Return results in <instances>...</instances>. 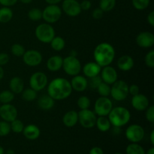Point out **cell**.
Segmentation results:
<instances>
[{"instance_id":"1","label":"cell","mask_w":154,"mask_h":154,"mask_svg":"<svg viewBox=\"0 0 154 154\" xmlns=\"http://www.w3.org/2000/svg\"><path fill=\"white\" fill-rule=\"evenodd\" d=\"M72 88L70 81L63 78L52 80L48 86V95L54 100H63L71 96Z\"/></svg>"},{"instance_id":"2","label":"cell","mask_w":154,"mask_h":154,"mask_svg":"<svg viewBox=\"0 0 154 154\" xmlns=\"http://www.w3.org/2000/svg\"><path fill=\"white\" fill-rule=\"evenodd\" d=\"M93 57L95 62L102 68L110 66L115 58V50L111 44L100 43L94 49Z\"/></svg>"},{"instance_id":"3","label":"cell","mask_w":154,"mask_h":154,"mask_svg":"<svg viewBox=\"0 0 154 154\" xmlns=\"http://www.w3.org/2000/svg\"><path fill=\"white\" fill-rule=\"evenodd\" d=\"M108 117L111 126L121 128L129 123L131 118V114L129 110L124 107H115L111 109Z\"/></svg>"},{"instance_id":"4","label":"cell","mask_w":154,"mask_h":154,"mask_svg":"<svg viewBox=\"0 0 154 154\" xmlns=\"http://www.w3.org/2000/svg\"><path fill=\"white\" fill-rule=\"evenodd\" d=\"M113 99L117 102L125 100L129 96V85L122 80H117L111 87V94Z\"/></svg>"},{"instance_id":"5","label":"cell","mask_w":154,"mask_h":154,"mask_svg":"<svg viewBox=\"0 0 154 154\" xmlns=\"http://www.w3.org/2000/svg\"><path fill=\"white\" fill-rule=\"evenodd\" d=\"M36 38L41 42L48 44L55 37V30L50 23L39 24L35 31Z\"/></svg>"},{"instance_id":"6","label":"cell","mask_w":154,"mask_h":154,"mask_svg":"<svg viewBox=\"0 0 154 154\" xmlns=\"http://www.w3.org/2000/svg\"><path fill=\"white\" fill-rule=\"evenodd\" d=\"M67 75L70 76H75L79 75L82 69L81 63L80 60L77 57L68 56L66 58L63 59V67Z\"/></svg>"},{"instance_id":"7","label":"cell","mask_w":154,"mask_h":154,"mask_svg":"<svg viewBox=\"0 0 154 154\" xmlns=\"http://www.w3.org/2000/svg\"><path fill=\"white\" fill-rule=\"evenodd\" d=\"M61 16L62 9L57 5H49L42 11V19L48 23H55Z\"/></svg>"},{"instance_id":"8","label":"cell","mask_w":154,"mask_h":154,"mask_svg":"<svg viewBox=\"0 0 154 154\" xmlns=\"http://www.w3.org/2000/svg\"><path fill=\"white\" fill-rule=\"evenodd\" d=\"M78 113V122L82 127L91 129L96 126L97 117L94 111L88 109L81 110Z\"/></svg>"},{"instance_id":"9","label":"cell","mask_w":154,"mask_h":154,"mask_svg":"<svg viewBox=\"0 0 154 154\" xmlns=\"http://www.w3.org/2000/svg\"><path fill=\"white\" fill-rule=\"evenodd\" d=\"M113 108L112 101L108 97L100 96L96 101L94 105V112L96 115L108 117Z\"/></svg>"},{"instance_id":"10","label":"cell","mask_w":154,"mask_h":154,"mask_svg":"<svg viewBox=\"0 0 154 154\" xmlns=\"http://www.w3.org/2000/svg\"><path fill=\"white\" fill-rule=\"evenodd\" d=\"M126 138L132 143H138L144 138L145 132L144 128L138 124H132L127 127L125 132Z\"/></svg>"},{"instance_id":"11","label":"cell","mask_w":154,"mask_h":154,"mask_svg":"<svg viewBox=\"0 0 154 154\" xmlns=\"http://www.w3.org/2000/svg\"><path fill=\"white\" fill-rule=\"evenodd\" d=\"M48 84L47 75L44 72H35L31 75L29 79L30 88L33 89L36 92H38L45 89Z\"/></svg>"},{"instance_id":"12","label":"cell","mask_w":154,"mask_h":154,"mask_svg":"<svg viewBox=\"0 0 154 154\" xmlns=\"http://www.w3.org/2000/svg\"><path fill=\"white\" fill-rule=\"evenodd\" d=\"M43 57L42 54L36 50H29L25 51L23 55V60L28 66L35 67L42 63Z\"/></svg>"},{"instance_id":"13","label":"cell","mask_w":154,"mask_h":154,"mask_svg":"<svg viewBox=\"0 0 154 154\" xmlns=\"http://www.w3.org/2000/svg\"><path fill=\"white\" fill-rule=\"evenodd\" d=\"M63 11L69 17H77L81 13V5L77 0H64L62 4Z\"/></svg>"},{"instance_id":"14","label":"cell","mask_w":154,"mask_h":154,"mask_svg":"<svg viewBox=\"0 0 154 154\" xmlns=\"http://www.w3.org/2000/svg\"><path fill=\"white\" fill-rule=\"evenodd\" d=\"M17 110L13 105H11V103L2 104V105L0 106V117L5 121L11 123L17 119Z\"/></svg>"},{"instance_id":"15","label":"cell","mask_w":154,"mask_h":154,"mask_svg":"<svg viewBox=\"0 0 154 154\" xmlns=\"http://www.w3.org/2000/svg\"><path fill=\"white\" fill-rule=\"evenodd\" d=\"M103 69L101 70V78L102 81L109 85H112L114 82L118 80V75L117 72L114 67L111 66H107L102 67Z\"/></svg>"},{"instance_id":"16","label":"cell","mask_w":154,"mask_h":154,"mask_svg":"<svg viewBox=\"0 0 154 154\" xmlns=\"http://www.w3.org/2000/svg\"><path fill=\"white\" fill-rule=\"evenodd\" d=\"M131 104L134 109L138 111H145L150 105L148 98L145 95L141 94V93L132 96Z\"/></svg>"},{"instance_id":"17","label":"cell","mask_w":154,"mask_h":154,"mask_svg":"<svg viewBox=\"0 0 154 154\" xmlns=\"http://www.w3.org/2000/svg\"><path fill=\"white\" fill-rule=\"evenodd\" d=\"M135 41L140 48H150L154 45V35L150 32H142L137 35Z\"/></svg>"},{"instance_id":"18","label":"cell","mask_w":154,"mask_h":154,"mask_svg":"<svg viewBox=\"0 0 154 154\" xmlns=\"http://www.w3.org/2000/svg\"><path fill=\"white\" fill-rule=\"evenodd\" d=\"M72 90L77 92H84L88 87V80L85 76L75 75L70 82Z\"/></svg>"},{"instance_id":"19","label":"cell","mask_w":154,"mask_h":154,"mask_svg":"<svg viewBox=\"0 0 154 154\" xmlns=\"http://www.w3.org/2000/svg\"><path fill=\"white\" fill-rule=\"evenodd\" d=\"M82 70L84 76L87 78H90L100 75L102 67L96 62H90L84 65Z\"/></svg>"},{"instance_id":"20","label":"cell","mask_w":154,"mask_h":154,"mask_svg":"<svg viewBox=\"0 0 154 154\" xmlns=\"http://www.w3.org/2000/svg\"><path fill=\"white\" fill-rule=\"evenodd\" d=\"M133 58L129 55H123L120 57L117 60V67L120 70L123 72H128L130 71L134 66Z\"/></svg>"},{"instance_id":"21","label":"cell","mask_w":154,"mask_h":154,"mask_svg":"<svg viewBox=\"0 0 154 154\" xmlns=\"http://www.w3.org/2000/svg\"><path fill=\"white\" fill-rule=\"evenodd\" d=\"M63 58L61 56L54 55L50 57L47 62V67L51 72H55L60 70L63 67Z\"/></svg>"},{"instance_id":"22","label":"cell","mask_w":154,"mask_h":154,"mask_svg":"<svg viewBox=\"0 0 154 154\" xmlns=\"http://www.w3.org/2000/svg\"><path fill=\"white\" fill-rule=\"evenodd\" d=\"M23 133L27 139L36 140L40 136L41 131L38 126H37L36 125L29 124L26 126H24Z\"/></svg>"},{"instance_id":"23","label":"cell","mask_w":154,"mask_h":154,"mask_svg":"<svg viewBox=\"0 0 154 154\" xmlns=\"http://www.w3.org/2000/svg\"><path fill=\"white\" fill-rule=\"evenodd\" d=\"M78 122V113L77 111H69L63 115V123L69 128L74 127Z\"/></svg>"},{"instance_id":"24","label":"cell","mask_w":154,"mask_h":154,"mask_svg":"<svg viewBox=\"0 0 154 154\" xmlns=\"http://www.w3.org/2000/svg\"><path fill=\"white\" fill-rule=\"evenodd\" d=\"M9 87L12 93L20 94L24 90L23 81L20 77H14L9 81Z\"/></svg>"},{"instance_id":"25","label":"cell","mask_w":154,"mask_h":154,"mask_svg":"<svg viewBox=\"0 0 154 154\" xmlns=\"http://www.w3.org/2000/svg\"><path fill=\"white\" fill-rule=\"evenodd\" d=\"M54 104H55V100L52 99L49 95L41 96L38 100V105L39 108L42 110H46V111L54 108Z\"/></svg>"},{"instance_id":"26","label":"cell","mask_w":154,"mask_h":154,"mask_svg":"<svg viewBox=\"0 0 154 154\" xmlns=\"http://www.w3.org/2000/svg\"><path fill=\"white\" fill-rule=\"evenodd\" d=\"M96 126L99 131L105 132L110 130L111 127V123L108 117H105V116H99L96 119Z\"/></svg>"},{"instance_id":"27","label":"cell","mask_w":154,"mask_h":154,"mask_svg":"<svg viewBox=\"0 0 154 154\" xmlns=\"http://www.w3.org/2000/svg\"><path fill=\"white\" fill-rule=\"evenodd\" d=\"M13 17V11L9 7H4L0 8V23H6L11 20Z\"/></svg>"},{"instance_id":"28","label":"cell","mask_w":154,"mask_h":154,"mask_svg":"<svg viewBox=\"0 0 154 154\" xmlns=\"http://www.w3.org/2000/svg\"><path fill=\"white\" fill-rule=\"evenodd\" d=\"M50 44H51V48L55 51H61L62 50L64 49L66 46V42L64 38L60 36H55L50 42Z\"/></svg>"},{"instance_id":"29","label":"cell","mask_w":154,"mask_h":154,"mask_svg":"<svg viewBox=\"0 0 154 154\" xmlns=\"http://www.w3.org/2000/svg\"><path fill=\"white\" fill-rule=\"evenodd\" d=\"M126 154H145V150L138 143H131L126 149Z\"/></svg>"},{"instance_id":"30","label":"cell","mask_w":154,"mask_h":154,"mask_svg":"<svg viewBox=\"0 0 154 154\" xmlns=\"http://www.w3.org/2000/svg\"><path fill=\"white\" fill-rule=\"evenodd\" d=\"M14 99V93L11 90H3L0 93V102L2 104H9Z\"/></svg>"},{"instance_id":"31","label":"cell","mask_w":154,"mask_h":154,"mask_svg":"<svg viewBox=\"0 0 154 154\" xmlns=\"http://www.w3.org/2000/svg\"><path fill=\"white\" fill-rule=\"evenodd\" d=\"M116 5V0H100L99 8L104 12L111 11Z\"/></svg>"},{"instance_id":"32","label":"cell","mask_w":154,"mask_h":154,"mask_svg":"<svg viewBox=\"0 0 154 154\" xmlns=\"http://www.w3.org/2000/svg\"><path fill=\"white\" fill-rule=\"evenodd\" d=\"M22 98L26 102H32L37 98V92L32 88H27L23 90Z\"/></svg>"},{"instance_id":"33","label":"cell","mask_w":154,"mask_h":154,"mask_svg":"<svg viewBox=\"0 0 154 154\" xmlns=\"http://www.w3.org/2000/svg\"><path fill=\"white\" fill-rule=\"evenodd\" d=\"M96 90H97L98 93L100 95V96L108 97L111 94V86L106 83L103 82V81L99 84Z\"/></svg>"},{"instance_id":"34","label":"cell","mask_w":154,"mask_h":154,"mask_svg":"<svg viewBox=\"0 0 154 154\" xmlns=\"http://www.w3.org/2000/svg\"><path fill=\"white\" fill-rule=\"evenodd\" d=\"M11 130L14 133H21L24 129V124L21 120L15 119L11 122Z\"/></svg>"},{"instance_id":"35","label":"cell","mask_w":154,"mask_h":154,"mask_svg":"<svg viewBox=\"0 0 154 154\" xmlns=\"http://www.w3.org/2000/svg\"><path fill=\"white\" fill-rule=\"evenodd\" d=\"M28 17L32 21H38L42 19V11L41 9L34 8L30 9L28 12Z\"/></svg>"},{"instance_id":"36","label":"cell","mask_w":154,"mask_h":154,"mask_svg":"<svg viewBox=\"0 0 154 154\" xmlns=\"http://www.w3.org/2000/svg\"><path fill=\"white\" fill-rule=\"evenodd\" d=\"M77 105L81 110L88 109L91 105V102L87 96H82L78 98V101H77Z\"/></svg>"},{"instance_id":"37","label":"cell","mask_w":154,"mask_h":154,"mask_svg":"<svg viewBox=\"0 0 154 154\" xmlns=\"http://www.w3.org/2000/svg\"><path fill=\"white\" fill-rule=\"evenodd\" d=\"M150 0H132L133 7L138 11H142L149 6Z\"/></svg>"},{"instance_id":"38","label":"cell","mask_w":154,"mask_h":154,"mask_svg":"<svg viewBox=\"0 0 154 154\" xmlns=\"http://www.w3.org/2000/svg\"><path fill=\"white\" fill-rule=\"evenodd\" d=\"M11 51L12 54L15 57H23V54L25 53V49L23 45H20V44H14L11 46Z\"/></svg>"},{"instance_id":"39","label":"cell","mask_w":154,"mask_h":154,"mask_svg":"<svg viewBox=\"0 0 154 154\" xmlns=\"http://www.w3.org/2000/svg\"><path fill=\"white\" fill-rule=\"evenodd\" d=\"M10 123L5 120L0 121V137H4L8 135L11 132Z\"/></svg>"},{"instance_id":"40","label":"cell","mask_w":154,"mask_h":154,"mask_svg":"<svg viewBox=\"0 0 154 154\" xmlns=\"http://www.w3.org/2000/svg\"><path fill=\"white\" fill-rule=\"evenodd\" d=\"M102 82V80L101 78L100 75L93 77V78H89L88 81V86L92 90H96L97 87H99V84Z\"/></svg>"},{"instance_id":"41","label":"cell","mask_w":154,"mask_h":154,"mask_svg":"<svg viewBox=\"0 0 154 154\" xmlns=\"http://www.w3.org/2000/svg\"><path fill=\"white\" fill-rule=\"evenodd\" d=\"M144 62L147 67L154 68V51L151 50L145 56Z\"/></svg>"},{"instance_id":"42","label":"cell","mask_w":154,"mask_h":154,"mask_svg":"<svg viewBox=\"0 0 154 154\" xmlns=\"http://www.w3.org/2000/svg\"><path fill=\"white\" fill-rule=\"evenodd\" d=\"M145 117L147 119V120L150 123H154V106L151 105V106H149L147 109L145 110Z\"/></svg>"},{"instance_id":"43","label":"cell","mask_w":154,"mask_h":154,"mask_svg":"<svg viewBox=\"0 0 154 154\" xmlns=\"http://www.w3.org/2000/svg\"><path fill=\"white\" fill-rule=\"evenodd\" d=\"M104 15V11L100 8H97L94 9L92 12V17L96 20H99L102 18Z\"/></svg>"},{"instance_id":"44","label":"cell","mask_w":154,"mask_h":154,"mask_svg":"<svg viewBox=\"0 0 154 154\" xmlns=\"http://www.w3.org/2000/svg\"><path fill=\"white\" fill-rule=\"evenodd\" d=\"M10 57L6 53H0V66H4L8 63Z\"/></svg>"},{"instance_id":"45","label":"cell","mask_w":154,"mask_h":154,"mask_svg":"<svg viewBox=\"0 0 154 154\" xmlns=\"http://www.w3.org/2000/svg\"><path fill=\"white\" fill-rule=\"evenodd\" d=\"M139 93V87L136 84H132L129 86V94L132 95V96Z\"/></svg>"},{"instance_id":"46","label":"cell","mask_w":154,"mask_h":154,"mask_svg":"<svg viewBox=\"0 0 154 154\" xmlns=\"http://www.w3.org/2000/svg\"><path fill=\"white\" fill-rule=\"evenodd\" d=\"M18 2V0H0V4L4 7H9L13 6Z\"/></svg>"},{"instance_id":"47","label":"cell","mask_w":154,"mask_h":154,"mask_svg":"<svg viewBox=\"0 0 154 154\" xmlns=\"http://www.w3.org/2000/svg\"><path fill=\"white\" fill-rule=\"evenodd\" d=\"M80 5H81V10L83 11L89 10L92 6L91 2L89 1V0H84V1H82V2L80 3Z\"/></svg>"},{"instance_id":"48","label":"cell","mask_w":154,"mask_h":154,"mask_svg":"<svg viewBox=\"0 0 154 154\" xmlns=\"http://www.w3.org/2000/svg\"><path fill=\"white\" fill-rule=\"evenodd\" d=\"M147 23H148L151 26H154V11H152L147 15Z\"/></svg>"},{"instance_id":"49","label":"cell","mask_w":154,"mask_h":154,"mask_svg":"<svg viewBox=\"0 0 154 154\" xmlns=\"http://www.w3.org/2000/svg\"><path fill=\"white\" fill-rule=\"evenodd\" d=\"M90 154H104V152L101 147H94L90 150Z\"/></svg>"},{"instance_id":"50","label":"cell","mask_w":154,"mask_h":154,"mask_svg":"<svg viewBox=\"0 0 154 154\" xmlns=\"http://www.w3.org/2000/svg\"><path fill=\"white\" fill-rule=\"evenodd\" d=\"M62 0H45V2L49 5H57Z\"/></svg>"},{"instance_id":"51","label":"cell","mask_w":154,"mask_h":154,"mask_svg":"<svg viewBox=\"0 0 154 154\" xmlns=\"http://www.w3.org/2000/svg\"><path fill=\"white\" fill-rule=\"evenodd\" d=\"M150 142H151V144H153V145H154V130H152L151 132H150Z\"/></svg>"},{"instance_id":"52","label":"cell","mask_w":154,"mask_h":154,"mask_svg":"<svg viewBox=\"0 0 154 154\" xmlns=\"http://www.w3.org/2000/svg\"><path fill=\"white\" fill-rule=\"evenodd\" d=\"M5 75V72H4V69H3L2 66H0V81L3 78Z\"/></svg>"},{"instance_id":"53","label":"cell","mask_w":154,"mask_h":154,"mask_svg":"<svg viewBox=\"0 0 154 154\" xmlns=\"http://www.w3.org/2000/svg\"><path fill=\"white\" fill-rule=\"evenodd\" d=\"M77 55H78V53H77V51H75V50H72V51H70V54H69V56H71V57H77Z\"/></svg>"},{"instance_id":"54","label":"cell","mask_w":154,"mask_h":154,"mask_svg":"<svg viewBox=\"0 0 154 154\" xmlns=\"http://www.w3.org/2000/svg\"><path fill=\"white\" fill-rule=\"evenodd\" d=\"M18 1L23 3V4H29V3H31L33 0H18Z\"/></svg>"},{"instance_id":"55","label":"cell","mask_w":154,"mask_h":154,"mask_svg":"<svg viewBox=\"0 0 154 154\" xmlns=\"http://www.w3.org/2000/svg\"><path fill=\"white\" fill-rule=\"evenodd\" d=\"M145 154H154V148L151 147V148L149 149L147 152H145Z\"/></svg>"},{"instance_id":"56","label":"cell","mask_w":154,"mask_h":154,"mask_svg":"<svg viewBox=\"0 0 154 154\" xmlns=\"http://www.w3.org/2000/svg\"><path fill=\"white\" fill-rule=\"evenodd\" d=\"M6 154H15V152L14 150H11V149H9V150H8L7 152H6Z\"/></svg>"},{"instance_id":"57","label":"cell","mask_w":154,"mask_h":154,"mask_svg":"<svg viewBox=\"0 0 154 154\" xmlns=\"http://www.w3.org/2000/svg\"><path fill=\"white\" fill-rule=\"evenodd\" d=\"M0 154H4V148L0 146Z\"/></svg>"},{"instance_id":"58","label":"cell","mask_w":154,"mask_h":154,"mask_svg":"<svg viewBox=\"0 0 154 154\" xmlns=\"http://www.w3.org/2000/svg\"><path fill=\"white\" fill-rule=\"evenodd\" d=\"M115 154H123V153H115Z\"/></svg>"}]
</instances>
